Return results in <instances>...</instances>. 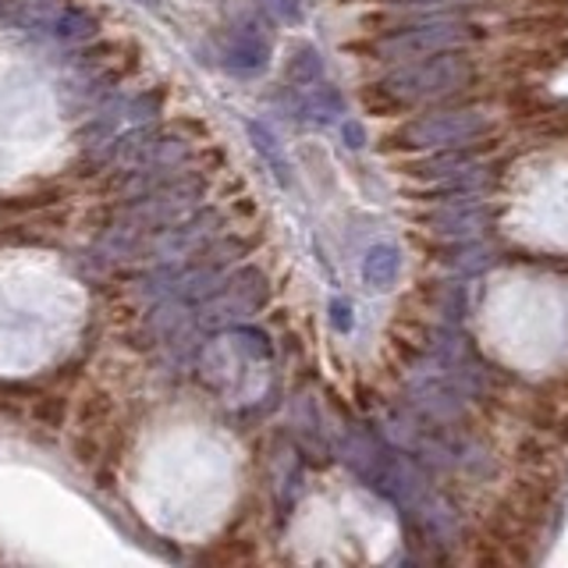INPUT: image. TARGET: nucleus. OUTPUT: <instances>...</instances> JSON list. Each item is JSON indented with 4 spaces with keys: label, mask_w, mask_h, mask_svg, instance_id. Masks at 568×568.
I'll list each match as a JSON object with an SVG mask.
<instances>
[{
    "label": "nucleus",
    "mask_w": 568,
    "mask_h": 568,
    "mask_svg": "<svg viewBox=\"0 0 568 568\" xmlns=\"http://www.w3.org/2000/svg\"><path fill=\"white\" fill-rule=\"evenodd\" d=\"M363 274H366V281L373 284V288H387V284L395 281V274H398L395 248H387V245L373 248V253L366 256V263H363Z\"/></svg>",
    "instance_id": "39448f33"
},
{
    "label": "nucleus",
    "mask_w": 568,
    "mask_h": 568,
    "mask_svg": "<svg viewBox=\"0 0 568 568\" xmlns=\"http://www.w3.org/2000/svg\"><path fill=\"white\" fill-rule=\"evenodd\" d=\"M271 298V284H266V274L256 271V266H245L235 277L221 281V288L213 292L203 302V327L210 331H221L231 324H242L245 316H253L256 310L266 306Z\"/></svg>",
    "instance_id": "f257e3e1"
},
{
    "label": "nucleus",
    "mask_w": 568,
    "mask_h": 568,
    "mask_svg": "<svg viewBox=\"0 0 568 568\" xmlns=\"http://www.w3.org/2000/svg\"><path fill=\"white\" fill-rule=\"evenodd\" d=\"M266 8H271L281 22H298L302 18V0H266Z\"/></svg>",
    "instance_id": "9d476101"
},
{
    "label": "nucleus",
    "mask_w": 568,
    "mask_h": 568,
    "mask_svg": "<svg viewBox=\"0 0 568 568\" xmlns=\"http://www.w3.org/2000/svg\"><path fill=\"white\" fill-rule=\"evenodd\" d=\"M239 342H242V348H248L253 355H260V359H266L271 355V345H266V337L260 334V331H253V327H239Z\"/></svg>",
    "instance_id": "1a4fd4ad"
},
{
    "label": "nucleus",
    "mask_w": 568,
    "mask_h": 568,
    "mask_svg": "<svg viewBox=\"0 0 568 568\" xmlns=\"http://www.w3.org/2000/svg\"><path fill=\"white\" fill-rule=\"evenodd\" d=\"M331 313H334V324L342 327V331H348L352 320H348V306H345V302H331Z\"/></svg>",
    "instance_id": "9b49d317"
},
{
    "label": "nucleus",
    "mask_w": 568,
    "mask_h": 568,
    "mask_svg": "<svg viewBox=\"0 0 568 568\" xmlns=\"http://www.w3.org/2000/svg\"><path fill=\"white\" fill-rule=\"evenodd\" d=\"M100 22L89 11H79V8H64L61 14L50 18V36H58V40H89V36H97Z\"/></svg>",
    "instance_id": "20e7f679"
},
{
    "label": "nucleus",
    "mask_w": 568,
    "mask_h": 568,
    "mask_svg": "<svg viewBox=\"0 0 568 568\" xmlns=\"http://www.w3.org/2000/svg\"><path fill=\"white\" fill-rule=\"evenodd\" d=\"M245 135H248V142H253V150L263 156V164L277 174V182L288 185L292 182V164H288V156H284L277 135L266 129L263 121H245Z\"/></svg>",
    "instance_id": "7ed1b4c3"
},
{
    "label": "nucleus",
    "mask_w": 568,
    "mask_h": 568,
    "mask_svg": "<svg viewBox=\"0 0 568 568\" xmlns=\"http://www.w3.org/2000/svg\"><path fill=\"white\" fill-rule=\"evenodd\" d=\"M160 106H164V89H146V93L135 97L132 103H124V118L135 124H146L150 118L160 114Z\"/></svg>",
    "instance_id": "6e6552de"
},
{
    "label": "nucleus",
    "mask_w": 568,
    "mask_h": 568,
    "mask_svg": "<svg viewBox=\"0 0 568 568\" xmlns=\"http://www.w3.org/2000/svg\"><path fill=\"white\" fill-rule=\"evenodd\" d=\"M320 71H324V64H320L316 50L313 47H302V50H295L292 64L284 68V79H288L292 85H313L320 79Z\"/></svg>",
    "instance_id": "423d86ee"
},
{
    "label": "nucleus",
    "mask_w": 568,
    "mask_h": 568,
    "mask_svg": "<svg viewBox=\"0 0 568 568\" xmlns=\"http://www.w3.org/2000/svg\"><path fill=\"white\" fill-rule=\"evenodd\" d=\"M345 135H348V146H363V132L355 129V124H348V129H345Z\"/></svg>",
    "instance_id": "f8f14e48"
},
{
    "label": "nucleus",
    "mask_w": 568,
    "mask_h": 568,
    "mask_svg": "<svg viewBox=\"0 0 568 568\" xmlns=\"http://www.w3.org/2000/svg\"><path fill=\"white\" fill-rule=\"evenodd\" d=\"M266 58H271V43H266V36L256 26H242L227 36L221 64L227 71H235V75H253V71H260L266 64Z\"/></svg>",
    "instance_id": "f03ea898"
},
{
    "label": "nucleus",
    "mask_w": 568,
    "mask_h": 568,
    "mask_svg": "<svg viewBox=\"0 0 568 568\" xmlns=\"http://www.w3.org/2000/svg\"><path fill=\"white\" fill-rule=\"evenodd\" d=\"M58 203H61L58 192L8 195V200H0V213H40V210H50V206H58Z\"/></svg>",
    "instance_id": "0eeeda50"
},
{
    "label": "nucleus",
    "mask_w": 568,
    "mask_h": 568,
    "mask_svg": "<svg viewBox=\"0 0 568 568\" xmlns=\"http://www.w3.org/2000/svg\"><path fill=\"white\" fill-rule=\"evenodd\" d=\"M8 4H11V0H0V14H4V11H8Z\"/></svg>",
    "instance_id": "ddd939ff"
}]
</instances>
